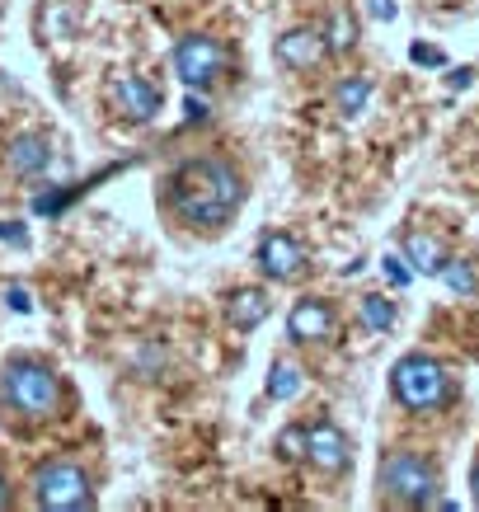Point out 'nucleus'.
Masks as SVG:
<instances>
[{"label": "nucleus", "mask_w": 479, "mask_h": 512, "mask_svg": "<svg viewBox=\"0 0 479 512\" xmlns=\"http://www.w3.org/2000/svg\"><path fill=\"white\" fill-rule=\"evenodd\" d=\"M245 202V179L231 160H188L165 179V207L188 231H221Z\"/></svg>", "instance_id": "f257e3e1"}, {"label": "nucleus", "mask_w": 479, "mask_h": 512, "mask_svg": "<svg viewBox=\"0 0 479 512\" xmlns=\"http://www.w3.org/2000/svg\"><path fill=\"white\" fill-rule=\"evenodd\" d=\"M0 400L19 419H52L62 404V381L38 357H10L0 367Z\"/></svg>", "instance_id": "f03ea898"}, {"label": "nucleus", "mask_w": 479, "mask_h": 512, "mask_svg": "<svg viewBox=\"0 0 479 512\" xmlns=\"http://www.w3.org/2000/svg\"><path fill=\"white\" fill-rule=\"evenodd\" d=\"M390 395H395V404H404L409 414H433V409H442V404L451 400V376L433 357L409 353L390 367Z\"/></svg>", "instance_id": "7ed1b4c3"}, {"label": "nucleus", "mask_w": 479, "mask_h": 512, "mask_svg": "<svg viewBox=\"0 0 479 512\" xmlns=\"http://www.w3.org/2000/svg\"><path fill=\"white\" fill-rule=\"evenodd\" d=\"M376 484H381V494L390 503H404V508H442L447 503V498L437 494L433 466L423 456H414V451H390L386 461H381Z\"/></svg>", "instance_id": "20e7f679"}, {"label": "nucleus", "mask_w": 479, "mask_h": 512, "mask_svg": "<svg viewBox=\"0 0 479 512\" xmlns=\"http://www.w3.org/2000/svg\"><path fill=\"white\" fill-rule=\"evenodd\" d=\"M33 503L47 512H85L94 508V484L76 461H47L33 470Z\"/></svg>", "instance_id": "39448f33"}, {"label": "nucleus", "mask_w": 479, "mask_h": 512, "mask_svg": "<svg viewBox=\"0 0 479 512\" xmlns=\"http://www.w3.org/2000/svg\"><path fill=\"white\" fill-rule=\"evenodd\" d=\"M221 71H226V47H221L217 38H207V33H188V38H179V47H174V76L184 80L188 90L217 85Z\"/></svg>", "instance_id": "423d86ee"}, {"label": "nucleus", "mask_w": 479, "mask_h": 512, "mask_svg": "<svg viewBox=\"0 0 479 512\" xmlns=\"http://www.w3.org/2000/svg\"><path fill=\"white\" fill-rule=\"evenodd\" d=\"M306 437H310V442H306V461L315 470H325V475H343V470L353 466V447H348V437H343L339 423H329V419L310 423Z\"/></svg>", "instance_id": "0eeeda50"}, {"label": "nucleus", "mask_w": 479, "mask_h": 512, "mask_svg": "<svg viewBox=\"0 0 479 512\" xmlns=\"http://www.w3.org/2000/svg\"><path fill=\"white\" fill-rule=\"evenodd\" d=\"M306 264H310V254L301 240H292V235H263V245H259V268H263V278H273V282H292V278H306Z\"/></svg>", "instance_id": "6e6552de"}, {"label": "nucleus", "mask_w": 479, "mask_h": 512, "mask_svg": "<svg viewBox=\"0 0 479 512\" xmlns=\"http://www.w3.org/2000/svg\"><path fill=\"white\" fill-rule=\"evenodd\" d=\"M334 329H339V320H334V306L315 301V296L296 301L292 315H287V334H292L296 343H325V339H334Z\"/></svg>", "instance_id": "1a4fd4ad"}, {"label": "nucleus", "mask_w": 479, "mask_h": 512, "mask_svg": "<svg viewBox=\"0 0 479 512\" xmlns=\"http://www.w3.org/2000/svg\"><path fill=\"white\" fill-rule=\"evenodd\" d=\"M5 160H10V170H15L19 179H38V174L52 170V141H47L43 132H19V137H10V146H5Z\"/></svg>", "instance_id": "9d476101"}, {"label": "nucleus", "mask_w": 479, "mask_h": 512, "mask_svg": "<svg viewBox=\"0 0 479 512\" xmlns=\"http://www.w3.org/2000/svg\"><path fill=\"white\" fill-rule=\"evenodd\" d=\"M273 52H278V62L292 66V71H315V66L325 62L329 43L320 38V33H310V29H287Z\"/></svg>", "instance_id": "9b49d317"}, {"label": "nucleus", "mask_w": 479, "mask_h": 512, "mask_svg": "<svg viewBox=\"0 0 479 512\" xmlns=\"http://www.w3.org/2000/svg\"><path fill=\"white\" fill-rule=\"evenodd\" d=\"M113 99H118V109L132 118V123H151L155 113H160V90H155L151 80L141 76H118V85H113Z\"/></svg>", "instance_id": "f8f14e48"}, {"label": "nucleus", "mask_w": 479, "mask_h": 512, "mask_svg": "<svg viewBox=\"0 0 479 512\" xmlns=\"http://www.w3.org/2000/svg\"><path fill=\"white\" fill-rule=\"evenodd\" d=\"M226 315H231L235 329H254L268 320V292H259V287H240V292L226 301Z\"/></svg>", "instance_id": "ddd939ff"}, {"label": "nucleus", "mask_w": 479, "mask_h": 512, "mask_svg": "<svg viewBox=\"0 0 479 512\" xmlns=\"http://www.w3.org/2000/svg\"><path fill=\"white\" fill-rule=\"evenodd\" d=\"M371 94H376V85H371L367 76H343L339 85H334V109H339L343 118H362L371 104Z\"/></svg>", "instance_id": "4468645a"}, {"label": "nucleus", "mask_w": 479, "mask_h": 512, "mask_svg": "<svg viewBox=\"0 0 479 512\" xmlns=\"http://www.w3.org/2000/svg\"><path fill=\"white\" fill-rule=\"evenodd\" d=\"M404 259L418 264V273H442L447 268V254H442V245H437L433 235H409L404 240Z\"/></svg>", "instance_id": "2eb2a0df"}, {"label": "nucleus", "mask_w": 479, "mask_h": 512, "mask_svg": "<svg viewBox=\"0 0 479 512\" xmlns=\"http://www.w3.org/2000/svg\"><path fill=\"white\" fill-rule=\"evenodd\" d=\"M325 43H329V52H353L357 47V19L348 15V10H334V15H329Z\"/></svg>", "instance_id": "dca6fc26"}, {"label": "nucleus", "mask_w": 479, "mask_h": 512, "mask_svg": "<svg viewBox=\"0 0 479 512\" xmlns=\"http://www.w3.org/2000/svg\"><path fill=\"white\" fill-rule=\"evenodd\" d=\"M301 367H292V362H273V372H268V395L273 400H296L301 395Z\"/></svg>", "instance_id": "f3484780"}, {"label": "nucleus", "mask_w": 479, "mask_h": 512, "mask_svg": "<svg viewBox=\"0 0 479 512\" xmlns=\"http://www.w3.org/2000/svg\"><path fill=\"white\" fill-rule=\"evenodd\" d=\"M442 282H447L456 296L479 292V273H475V264H470V259H451V264L442 268Z\"/></svg>", "instance_id": "a211bd4d"}, {"label": "nucleus", "mask_w": 479, "mask_h": 512, "mask_svg": "<svg viewBox=\"0 0 479 512\" xmlns=\"http://www.w3.org/2000/svg\"><path fill=\"white\" fill-rule=\"evenodd\" d=\"M357 311H362V325L367 329H390L395 325V306H390L386 296H362Z\"/></svg>", "instance_id": "6ab92c4d"}, {"label": "nucleus", "mask_w": 479, "mask_h": 512, "mask_svg": "<svg viewBox=\"0 0 479 512\" xmlns=\"http://www.w3.org/2000/svg\"><path fill=\"white\" fill-rule=\"evenodd\" d=\"M306 428H287V433H278V456L282 461H306Z\"/></svg>", "instance_id": "aec40b11"}, {"label": "nucleus", "mask_w": 479, "mask_h": 512, "mask_svg": "<svg viewBox=\"0 0 479 512\" xmlns=\"http://www.w3.org/2000/svg\"><path fill=\"white\" fill-rule=\"evenodd\" d=\"M381 264H386V278L395 282V287H409V282H414V268H404L395 254H390V259H381Z\"/></svg>", "instance_id": "412c9836"}, {"label": "nucleus", "mask_w": 479, "mask_h": 512, "mask_svg": "<svg viewBox=\"0 0 479 512\" xmlns=\"http://www.w3.org/2000/svg\"><path fill=\"white\" fill-rule=\"evenodd\" d=\"M409 57H414L418 66H442V62H447V57H442L437 47H428V43H414V52H409Z\"/></svg>", "instance_id": "4be33fe9"}, {"label": "nucleus", "mask_w": 479, "mask_h": 512, "mask_svg": "<svg viewBox=\"0 0 479 512\" xmlns=\"http://www.w3.org/2000/svg\"><path fill=\"white\" fill-rule=\"evenodd\" d=\"M0 240H10V245H29V231H19V221H0Z\"/></svg>", "instance_id": "5701e85b"}, {"label": "nucleus", "mask_w": 479, "mask_h": 512, "mask_svg": "<svg viewBox=\"0 0 479 512\" xmlns=\"http://www.w3.org/2000/svg\"><path fill=\"white\" fill-rule=\"evenodd\" d=\"M367 10H371V19L390 24V19H395V0H367Z\"/></svg>", "instance_id": "b1692460"}, {"label": "nucleus", "mask_w": 479, "mask_h": 512, "mask_svg": "<svg viewBox=\"0 0 479 512\" xmlns=\"http://www.w3.org/2000/svg\"><path fill=\"white\" fill-rule=\"evenodd\" d=\"M5 301H10L15 311H33V301H29V292H24V287H10V292H5Z\"/></svg>", "instance_id": "393cba45"}, {"label": "nucleus", "mask_w": 479, "mask_h": 512, "mask_svg": "<svg viewBox=\"0 0 479 512\" xmlns=\"http://www.w3.org/2000/svg\"><path fill=\"white\" fill-rule=\"evenodd\" d=\"M184 123H207V104H202V99H188Z\"/></svg>", "instance_id": "a878e982"}, {"label": "nucleus", "mask_w": 479, "mask_h": 512, "mask_svg": "<svg viewBox=\"0 0 479 512\" xmlns=\"http://www.w3.org/2000/svg\"><path fill=\"white\" fill-rule=\"evenodd\" d=\"M465 85H470V71H465V66L461 71H451V90H465Z\"/></svg>", "instance_id": "bb28decb"}, {"label": "nucleus", "mask_w": 479, "mask_h": 512, "mask_svg": "<svg viewBox=\"0 0 479 512\" xmlns=\"http://www.w3.org/2000/svg\"><path fill=\"white\" fill-rule=\"evenodd\" d=\"M470 498H475V508H479V461L470 466Z\"/></svg>", "instance_id": "cd10ccee"}, {"label": "nucleus", "mask_w": 479, "mask_h": 512, "mask_svg": "<svg viewBox=\"0 0 479 512\" xmlns=\"http://www.w3.org/2000/svg\"><path fill=\"white\" fill-rule=\"evenodd\" d=\"M10 503V480H5V470H0V508Z\"/></svg>", "instance_id": "c85d7f7f"}]
</instances>
